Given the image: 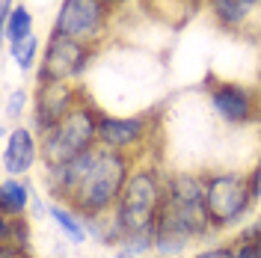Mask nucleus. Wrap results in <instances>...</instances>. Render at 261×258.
<instances>
[{
    "mask_svg": "<svg viewBox=\"0 0 261 258\" xmlns=\"http://www.w3.org/2000/svg\"><path fill=\"white\" fill-rule=\"evenodd\" d=\"M83 95L81 83H33V107H30V128L42 137L57 122H63L74 107H81Z\"/></svg>",
    "mask_w": 261,
    "mask_h": 258,
    "instance_id": "nucleus-8",
    "label": "nucleus"
},
{
    "mask_svg": "<svg viewBox=\"0 0 261 258\" xmlns=\"http://www.w3.org/2000/svg\"><path fill=\"white\" fill-rule=\"evenodd\" d=\"M234 258H261L258 252V243L255 241H241V238H234Z\"/></svg>",
    "mask_w": 261,
    "mask_h": 258,
    "instance_id": "nucleus-21",
    "label": "nucleus"
},
{
    "mask_svg": "<svg viewBox=\"0 0 261 258\" xmlns=\"http://www.w3.org/2000/svg\"><path fill=\"white\" fill-rule=\"evenodd\" d=\"M130 172H134V158L122 154V151H107L98 145V158L89 169V175L83 178V184L74 190L68 199V205L81 214L83 220H95L101 214L116 208L119 196L128 184Z\"/></svg>",
    "mask_w": 261,
    "mask_h": 258,
    "instance_id": "nucleus-1",
    "label": "nucleus"
},
{
    "mask_svg": "<svg viewBox=\"0 0 261 258\" xmlns=\"http://www.w3.org/2000/svg\"><path fill=\"white\" fill-rule=\"evenodd\" d=\"M98 110L95 104L86 98L81 107H74L63 122H57L50 131L39 137L42 143V166H60L74 158H81L83 151L98 145Z\"/></svg>",
    "mask_w": 261,
    "mask_h": 258,
    "instance_id": "nucleus-3",
    "label": "nucleus"
},
{
    "mask_svg": "<svg viewBox=\"0 0 261 258\" xmlns=\"http://www.w3.org/2000/svg\"><path fill=\"white\" fill-rule=\"evenodd\" d=\"M33 187L27 178H15V175H3L0 181V217H27L33 202Z\"/></svg>",
    "mask_w": 261,
    "mask_h": 258,
    "instance_id": "nucleus-12",
    "label": "nucleus"
},
{
    "mask_svg": "<svg viewBox=\"0 0 261 258\" xmlns=\"http://www.w3.org/2000/svg\"><path fill=\"white\" fill-rule=\"evenodd\" d=\"M154 258H163V255H154Z\"/></svg>",
    "mask_w": 261,
    "mask_h": 258,
    "instance_id": "nucleus-31",
    "label": "nucleus"
},
{
    "mask_svg": "<svg viewBox=\"0 0 261 258\" xmlns=\"http://www.w3.org/2000/svg\"><path fill=\"white\" fill-rule=\"evenodd\" d=\"M0 246H18L33 252V223L30 217H0Z\"/></svg>",
    "mask_w": 261,
    "mask_h": 258,
    "instance_id": "nucleus-15",
    "label": "nucleus"
},
{
    "mask_svg": "<svg viewBox=\"0 0 261 258\" xmlns=\"http://www.w3.org/2000/svg\"><path fill=\"white\" fill-rule=\"evenodd\" d=\"M0 258H36V252L18 249V246H0Z\"/></svg>",
    "mask_w": 261,
    "mask_h": 258,
    "instance_id": "nucleus-22",
    "label": "nucleus"
},
{
    "mask_svg": "<svg viewBox=\"0 0 261 258\" xmlns=\"http://www.w3.org/2000/svg\"><path fill=\"white\" fill-rule=\"evenodd\" d=\"M95 63V48L68 36L48 33L42 63L33 71V83H81Z\"/></svg>",
    "mask_w": 261,
    "mask_h": 258,
    "instance_id": "nucleus-6",
    "label": "nucleus"
},
{
    "mask_svg": "<svg viewBox=\"0 0 261 258\" xmlns=\"http://www.w3.org/2000/svg\"><path fill=\"white\" fill-rule=\"evenodd\" d=\"M258 252H261V241H258Z\"/></svg>",
    "mask_w": 261,
    "mask_h": 258,
    "instance_id": "nucleus-30",
    "label": "nucleus"
},
{
    "mask_svg": "<svg viewBox=\"0 0 261 258\" xmlns=\"http://www.w3.org/2000/svg\"><path fill=\"white\" fill-rule=\"evenodd\" d=\"M238 238H241V241H255V243L261 241V214H255V217L246 220V226H241Z\"/></svg>",
    "mask_w": 261,
    "mask_h": 258,
    "instance_id": "nucleus-19",
    "label": "nucleus"
},
{
    "mask_svg": "<svg viewBox=\"0 0 261 258\" xmlns=\"http://www.w3.org/2000/svg\"><path fill=\"white\" fill-rule=\"evenodd\" d=\"M18 3H21V0H0V27L12 18V12H15Z\"/></svg>",
    "mask_w": 261,
    "mask_h": 258,
    "instance_id": "nucleus-24",
    "label": "nucleus"
},
{
    "mask_svg": "<svg viewBox=\"0 0 261 258\" xmlns=\"http://www.w3.org/2000/svg\"><path fill=\"white\" fill-rule=\"evenodd\" d=\"M205 208L217 231L244 226L252 217L255 199L249 190V178L234 169H211L205 172Z\"/></svg>",
    "mask_w": 261,
    "mask_h": 258,
    "instance_id": "nucleus-4",
    "label": "nucleus"
},
{
    "mask_svg": "<svg viewBox=\"0 0 261 258\" xmlns=\"http://www.w3.org/2000/svg\"><path fill=\"white\" fill-rule=\"evenodd\" d=\"M258 39H261V24H258Z\"/></svg>",
    "mask_w": 261,
    "mask_h": 258,
    "instance_id": "nucleus-29",
    "label": "nucleus"
},
{
    "mask_svg": "<svg viewBox=\"0 0 261 258\" xmlns=\"http://www.w3.org/2000/svg\"><path fill=\"white\" fill-rule=\"evenodd\" d=\"M246 178H249V190H252V199H255V205H258V202H261V154L255 158V163L249 166Z\"/></svg>",
    "mask_w": 261,
    "mask_h": 258,
    "instance_id": "nucleus-20",
    "label": "nucleus"
},
{
    "mask_svg": "<svg viewBox=\"0 0 261 258\" xmlns=\"http://www.w3.org/2000/svg\"><path fill=\"white\" fill-rule=\"evenodd\" d=\"M42 50H45L42 39L33 33L30 39H24L21 45H12V48H9V57L15 60V65H18L21 74H30V71H36L39 63H42Z\"/></svg>",
    "mask_w": 261,
    "mask_h": 258,
    "instance_id": "nucleus-16",
    "label": "nucleus"
},
{
    "mask_svg": "<svg viewBox=\"0 0 261 258\" xmlns=\"http://www.w3.org/2000/svg\"><path fill=\"white\" fill-rule=\"evenodd\" d=\"M113 12L116 9L107 6L104 0H60L50 21V33L98 48L110 39Z\"/></svg>",
    "mask_w": 261,
    "mask_h": 258,
    "instance_id": "nucleus-5",
    "label": "nucleus"
},
{
    "mask_svg": "<svg viewBox=\"0 0 261 258\" xmlns=\"http://www.w3.org/2000/svg\"><path fill=\"white\" fill-rule=\"evenodd\" d=\"M205 98H208V107H211L214 119L220 125H226V128L241 131V128L261 125V98L246 83L208 78Z\"/></svg>",
    "mask_w": 261,
    "mask_h": 258,
    "instance_id": "nucleus-7",
    "label": "nucleus"
},
{
    "mask_svg": "<svg viewBox=\"0 0 261 258\" xmlns=\"http://www.w3.org/2000/svg\"><path fill=\"white\" fill-rule=\"evenodd\" d=\"M154 119L148 113H101L98 116V145L107 151L130 154L143 148L151 137Z\"/></svg>",
    "mask_w": 261,
    "mask_h": 258,
    "instance_id": "nucleus-9",
    "label": "nucleus"
},
{
    "mask_svg": "<svg viewBox=\"0 0 261 258\" xmlns=\"http://www.w3.org/2000/svg\"><path fill=\"white\" fill-rule=\"evenodd\" d=\"M3 30V42L12 48V45H21L24 39H30L33 33H36V18H33V9L21 0L15 6V12H12V18L0 27Z\"/></svg>",
    "mask_w": 261,
    "mask_h": 258,
    "instance_id": "nucleus-14",
    "label": "nucleus"
},
{
    "mask_svg": "<svg viewBox=\"0 0 261 258\" xmlns=\"http://www.w3.org/2000/svg\"><path fill=\"white\" fill-rule=\"evenodd\" d=\"M107 6H113V9H125L128 3H134V0H104Z\"/></svg>",
    "mask_w": 261,
    "mask_h": 258,
    "instance_id": "nucleus-26",
    "label": "nucleus"
},
{
    "mask_svg": "<svg viewBox=\"0 0 261 258\" xmlns=\"http://www.w3.org/2000/svg\"><path fill=\"white\" fill-rule=\"evenodd\" d=\"M214 24L228 33H246L255 27V9L246 0H205Z\"/></svg>",
    "mask_w": 261,
    "mask_h": 258,
    "instance_id": "nucleus-11",
    "label": "nucleus"
},
{
    "mask_svg": "<svg viewBox=\"0 0 261 258\" xmlns=\"http://www.w3.org/2000/svg\"><path fill=\"white\" fill-rule=\"evenodd\" d=\"M3 175L27 178L42 161V143L30 125H15L3 134Z\"/></svg>",
    "mask_w": 261,
    "mask_h": 258,
    "instance_id": "nucleus-10",
    "label": "nucleus"
},
{
    "mask_svg": "<svg viewBox=\"0 0 261 258\" xmlns=\"http://www.w3.org/2000/svg\"><path fill=\"white\" fill-rule=\"evenodd\" d=\"M190 258H234V243H214L205 249H196Z\"/></svg>",
    "mask_w": 261,
    "mask_h": 258,
    "instance_id": "nucleus-18",
    "label": "nucleus"
},
{
    "mask_svg": "<svg viewBox=\"0 0 261 258\" xmlns=\"http://www.w3.org/2000/svg\"><path fill=\"white\" fill-rule=\"evenodd\" d=\"M48 217H50V223L60 228V235H63L65 243H71V246H83V243L89 241L86 220H83L81 214L71 208V205L48 199Z\"/></svg>",
    "mask_w": 261,
    "mask_h": 258,
    "instance_id": "nucleus-13",
    "label": "nucleus"
},
{
    "mask_svg": "<svg viewBox=\"0 0 261 258\" xmlns=\"http://www.w3.org/2000/svg\"><path fill=\"white\" fill-rule=\"evenodd\" d=\"M166 187V172L158 166H134L125 190L116 202V217L125 228V235L130 231H154L158 228V217L163 208V190ZM125 241V238H122Z\"/></svg>",
    "mask_w": 261,
    "mask_h": 258,
    "instance_id": "nucleus-2",
    "label": "nucleus"
},
{
    "mask_svg": "<svg viewBox=\"0 0 261 258\" xmlns=\"http://www.w3.org/2000/svg\"><path fill=\"white\" fill-rule=\"evenodd\" d=\"M258 98H261V74H258Z\"/></svg>",
    "mask_w": 261,
    "mask_h": 258,
    "instance_id": "nucleus-28",
    "label": "nucleus"
},
{
    "mask_svg": "<svg viewBox=\"0 0 261 258\" xmlns=\"http://www.w3.org/2000/svg\"><path fill=\"white\" fill-rule=\"evenodd\" d=\"M110 258H137L130 249H125V246H116V249H110Z\"/></svg>",
    "mask_w": 261,
    "mask_h": 258,
    "instance_id": "nucleus-25",
    "label": "nucleus"
},
{
    "mask_svg": "<svg viewBox=\"0 0 261 258\" xmlns=\"http://www.w3.org/2000/svg\"><path fill=\"white\" fill-rule=\"evenodd\" d=\"M33 107V89L27 86H15L6 92V104H3V134L9 131V122H21V116H30Z\"/></svg>",
    "mask_w": 261,
    "mask_h": 258,
    "instance_id": "nucleus-17",
    "label": "nucleus"
},
{
    "mask_svg": "<svg viewBox=\"0 0 261 258\" xmlns=\"http://www.w3.org/2000/svg\"><path fill=\"white\" fill-rule=\"evenodd\" d=\"M30 214L33 217H48V202L42 199V196L33 190V202H30Z\"/></svg>",
    "mask_w": 261,
    "mask_h": 258,
    "instance_id": "nucleus-23",
    "label": "nucleus"
},
{
    "mask_svg": "<svg viewBox=\"0 0 261 258\" xmlns=\"http://www.w3.org/2000/svg\"><path fill=\"white\" fill-rule=\"evenodd\" d=\"M246 3H249V6H252V9L261 15V0H246Z\"/></svg>",
    "mask_w": 261,
    "mask_h": 258,
    "instance_id": "nucleus-27",
    "label": "nucleus"
}]
</instances>
